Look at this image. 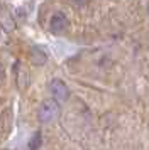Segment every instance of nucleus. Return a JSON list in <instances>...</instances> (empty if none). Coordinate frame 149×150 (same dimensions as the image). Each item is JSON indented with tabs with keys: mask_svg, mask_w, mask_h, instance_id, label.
I'll list each match as a JSON object with an SVG mask.
<instances>
[{
	"mask_svg": "<svg viewBox=\"0 0 149 150\" xmlns=\"http://www.w3.org/2000/svg\"><path fill=\"white\" fill-rule=\"evenodd\" d=\"M59 113H61L59 101L54 100V98H49V100H44L41 103L39 110H37V118H39L41 123H51L59 116Z\"/></svg>",
	"mask_w": 149,
	"mask_h": 150,
	"instance_id": "f257e3e1",
	"label": "nucleus"
},
{
	"mask_svg": "<svg viewBox=\"0 0 149 150\" xmlns=\"http://www.w3.org/2000/svg\"><path fill=\"white\" fill-rule=\"evenodd\" d=\"M49 91H51V96L58 101H66L69 98V89H68L66 83L61 79H53L49 83Z\"/></svg>",
	"mask_w": 149,
	"mask_h": 150,
	"instance_id": "f03ea898",
	"label": "nucleus"
},
{
	"mask_svg": "<svg viewBox=\"0 0 149 150\" xmlns=\"http://www.w3.org/2000/svg\"><path fill=\"white\" fill-rule=\"evenodd\" d=\"M68 27V19L64 17V14H54L51 17V21H49V29L53 30V32H63L64 29Z\"/></svg>",
	"mask_w": 149,
	"mask_h": 150,
	"instance_id": "7ed1b4c3",
	"label": "nucleus"
},
{
	"mask_svg": "<svg viewBox=\"0 0 149 150\" xmlns=\"http://www.w3.org/2000/svg\"><path fill=\"white\" fill-rule=\"evenodd\" d=\"M31 59H32L34 64H37V66H42V64H46L47 56L44 54V51H42V49L32 47V49H31Z\"/></svg>",
	"mask_w": 149,
	"mask_h": 150,
	"instance_id": "20e7f679",
	"label": "nucleus"
},
{
	"mask_svg": "<svg viewBox=\"0 0 149 150\" xmlns=\"http://www.w3.org/2000/svg\"><path fill=\"white\" fill-rule=\"evenodd\" d=\"M41 145H42V133H41V132H36V133L29 138L26 150H39Z\"/></svg>",
	"mask_w": 149,
	"mask_h": 150,
	"instance_id": "39448f33",
	"label": "nucleus"
},
{
	"mask_svg": "<svg viewBox=\"0 0 149 150\" xmlns=\"http://www.w3.org/2000/svg\"><path fill=\"white\" fill-rule=\"evenodd\" d=\"M148 12H149V5H148Z\"/></svg>",
	"mask_w": 149,
	"mask_h": 150,
	"instance_id": "423d86ee",
	"label": "nucleus"
}]
</instances>
